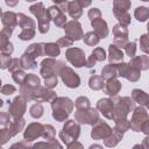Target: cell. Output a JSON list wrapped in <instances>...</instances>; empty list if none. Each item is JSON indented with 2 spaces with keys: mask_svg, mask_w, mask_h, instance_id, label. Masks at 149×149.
<instances>
[{
  "mask_svg": "<svg viewBox=\"0 0 149 149\" xmlns=\"http://www.w3.org/2000/svg\"><path fill=\"white\" fill-rule=\"evenodd\" d=\"M65 66L63 62L55 61L52 58H47L41 63V74L45 80V86L48 88L55 87L57 85V74H59L61 69Z\"/></svg>",
  "mask_w": 149,
  "mask_h": 149,
  "instance_id": "obj_1",
  "label": "cell"
},
{
  "mask_svg": "<svg viewBox=\"0 0 149 149\" xmlns=\"http://www.w3.org/2000/svg\"><path fill=\"white\" fill-rule=\"evenodd\" d=\"M73 102L65 97L62 98H56L51 102V108H52V116L57 121H64L73 109Z\"/></svg>",
  "mask_w": 149,
  "mask_h": 149,
  "instance_id": "obj_2",
  "label": "cell"
},
{
  "mask_svg": "<svg viewBox=\"0 0 149 149\" xmlns=\"http://www.w3.org/2000/svg\"><path fill=\"white\" fill-rule=\"evenodd\" d=\"M30 12L37 17L38 20V30L42 34H45L49 30V22L51 20V16L49 14V10H47L42 2H36L33 6H30Z\"/></svg>",
  "mask_w": 149,
  "mask_h": 149,
  "instance_id": "obj_3",
  "label": "cell"
},
{
  "mask_svg": "<svg viewBox=\"0 0 149 149\" xmlns=\"http://www.w3.org/2000/svg\"><path fill=\"white\" fill-rule=\"evenodd\" d=\"M113 101H114V113H113L114 121L126 119L127 114L134 109V101L128 97L118 98Z\"/></svg>",
  "mask_w": 149,
  "mask_h": 149,
  "instance_id": "obj_4",
  "label": "cell"
},
{
  "mask_svg": "<svg viewBox=\"0 0 149 149\" xmlns=\"http://www.w3.org/2000/svg\"><path fill=\"white\" fill-rule=\"evenodd\" d=\"M79 134H80V127H79V125L74 120H69L64 125L63 129L61 130L59 137H61V140L65 144H70V143L74 142L78 139Z\"/></svg>",
  "mask_w": 149,
  "mask_h": 149,
  "instance_id": "obj_5",
  "label": "cell"
},
{
  "mask_svg": "<svg viewBox=\"0 0 149 149\" xmlns=\"http://www.w3.org/2000/svg\"><path fill=\"white\" fill-rule=\"evenodd\" d=\"M118 72H119V76H121L130 81H136L141 77V70H139L130 63L118 64Z\"/></svg>",
  "mask_w": 149,
  "mask_h": 149,
  "instance_id": "obj_6",
  "label": "cell"
},
{
  "mask_svg": "<svg viewBox=\"0 0 149 149\" xmlns=\"http://www.w3.org/2000/svg\"><path fill=\"white\" fill-rule=\"evenodd\" d=\"M76 121L79 123H87V125H94L99 120V113L94 108H87V109H77L74 114Z\"/></svg>",
  "mask_w": 149,
  "mask_h": 149,
  "instance_id": "obj_7",
  "label": "cell"
},
{
  "mask_svg": "<svg viewBox=\"0 0 149 149\" xmlns=\"http://www.w3.org/2000/svg\"><path fill=\"white\" fill-rule=\"evenodd\" d=\"M59 74H61V78L63 80V83L70 87V88H76L79 86L80 84V79H79V76L69 66H63L59 71Z\"/></svg>",
  "mask_w": 149,
  "mask_h": 149,
  "instance_id": "obj_8",
  "label": "cell"
},
{
  "mask_svg": "<svg viewBox=\"0 0 149 149\" xmlns=\"http://www.w3.org/2000/svg\"><path fill=\"white\" fill-rule=\"evenodd\" d=\"M148 118H149L148 113H147V111L142 106L135 108L133 118L130 120V128L134 132H140L142 129V126L144 125V122L148 121Z\"/></svg>",
  "mask_w": 149,
  "mask_h": 149,
  "instance_id": "obj_9",
  "label": "cell"
},
{
  "mask_svg": "<svg viewBox=\"0 0 149 149\" xmlns=\"http://www.w3.org/2000/svg\"><path fill=\"white\" fill-rule=\"evenodd\" d=\"M65 56H66V59L76 68H81L83 65L86 64L85 54L79 48H69L65 52Z\"/></svg>",
  "mask_w": 149,
  "mask_h": 149,
  "instance_id": "obj_10",
  "label": "cell"
},
{
  "mask_svg": "<svg viewBox=\"0 0 149 149\" xmlns=\"http://www.w3.org/2000/svg\"><path fill=\"white\" fill-rule=\"evenodd\" d=\"M112 133H113V129H112L105 121L98 120V121L93 125V129H92L91 136H92L94 140H100V139L106 140L108 136H111Z\"/></svg>",
  "mask_w": 149,
  "mask_h": 149,
  "instance_id": "obj_11",
  "label": "cell"
},
{
  "mask_svg": "<svg viewBox=\"0 0 149 149\" xmlns=\"http://www.w3.org/2000/svg\"><path fill=\"white\" fill-rule=\"evenodd\" d=\"M56 93L51 90H49L48 87H42V86H37L36 88L33 90L31 93V99L37 101V102H42V101H54L56 99Z\"/></svg>",
  "mask_w": 149,
  "mask_h": 149,
  "instance_id": "obj_12",
  "label": "cell"
},
{
  "mask_svg": "<svg viewBox=\"0 0 149 149\" xmlns=\"http://www.w3.org/2000/svg\"><path fill=\"white\" fill-rule=\"evenodd\" d=\"M65 34L69 38H71L72 41H79L81 37H84L83 30H81V24L77 21V20H72L69 21L65 27H64Z\"/></svg>",
  "mask_w": 149,
  "mask_h": 149,
  "instance_id": "obj_13",
  "label": "cell"
},
{
  "mask_svg": "<svg viewBox=\"0 0 149 149\" xmlns=\"http://www.w3.org/2000/svg\"><path fill=\"white\" fill-rule=\"evenodd\" d=\"M114 33V44H116L118 48H126L128 44V30L126 27L119 24H115L113 28Z\"/></svg>",
  "mask_w": 149,
  "mask_h": 149,
  "instance_id": "obj_14",
  "label": "cell"
},
{
  "mask_svg": "<svg viewBox=\"0 0 149 149\" xmlns=\"http://www.w3.org/2000/svg\"><path fill=\"white\" fill-rule=\"evenodd\" d=\"M97 108L102 113L104 116L107 119L113 120V113H114V101L112 99H100L97 102Z\"/></svg>",
  "mask_w": 149,
  "mask_h": 149,
  "instance_id": "obj_15",
  "label": "cell"
},
{
  "mask_svg": "<svg viewBox=\"0 0 149 149\" xmlns=\"http://www.w3.org/2000/svg\"><path fill=\"white\" fill-rule=\"evenodd\" d=\"M43 129H44V126L38 123V122L30 123L24 132V140L26 141H33V140L37 139L38 136H42Z\"/></svg>",
  "mask_w": 149,
  "mask_h": 149,
  "instance_id": "obj_16",
  "label": "cell"
},
{
  "mask_svg": "<svg viewBox=\"0 0 149 149\" xmlns=\"http://www.w3.org/2000/svg\"><path fill=\"white\" fill-rule=\"evenodd\" d=\"M49 14L51 16V20L54 21V23L57 27H65V22H66V16L65 13H63L56 5H52L51 7H49Z\"/></svg>",
  "mask_w": 149,
  "mask_h": 149,
  "instance_id": "obj_17",
  "label": "cell"
},
{
  "mask_svg": "<svg viewBox=\"0 0 149 149\" xmlns=\"http://www.w3.org/2000/svg\"><path fill=\"white\" fill-rule=\"evenodd\" d=\"M26 111V100L22 99V97H17L15 98V100L13 101L10 108H9V113L14 116V118H21V115L24 113Z\"/></svg>",
  "mask_w": 149,
  "mask_h": 149,
  "instance_id": "obj_18",
  "label": "cell"
},
{
  "mask_svg": "<svg viewBox=\"0 0 149 149\" xmlns=\"http://www.w3.org/2000/svg\"><path fill=\"white\" fill-rule=\"evenodd\" d=\"M91 24L94 29V33L100 37V38H105L108 35V28H107V23L106 21H104L101 17L92 20Z\"/></svg>",
  "mask_w": 149,
  "mask_h": 149,
  "instance_id": "obj_19",
  "label": "cell"
},
{
  "mask_svg": "<svg viewBox=\"0 0 149 149\" xmlns=\"http://www.w3.org/2000/svg\"><path fill=\"white\" fill-rule=\"evenodd\" d=\"M106 59V54H105V50L102 48H95L93 50V52L91 54L90 58L86 61V64L85 66L87 68H91L95 64V62H102Z\"/></svg>",
  "mask_w": 149,
  "mask_h": 149,
  "instance_id": "obj_20",
  "label": "cell"
},
{
  "mask_svg": "<svg viewBox=\"0 0 149 149\" xmlns=\"http://www.w3.org/2000/svg\"><path fill=\"white\" fill-rule=\"evenodd\" d=\"M121 87H122L121 86V83L118 79L113 78V79H109V80L106 81L104 90H105V93L106 94L113 97V95H116L119 93V91L121 90Z\"/></svg>",
  "mask_w": 149,
  "mask_h": 149,
  "instance_id": "obj_21",
  "label": "cell"
},
{
  "mask_svg": "<svg viewBox=\"0 0 149 149\" xmlns=\"http://www.w3.org/2000/svg\"><path fill=\"white\" fill-rule=\"evenodd\" d=\"M130 1H125V0H115L113 2V13L115 16L126 14L128 13V9L130 8Z\"/></svg>",
  "mask_w": 149,
  "mask_h": 149,
  "instance_id": "obj_22",
  "label": "cell"
},
{
  "mask_svg": "<svg viewBox=\"0 0 149 149\" xmlns=\"http://www.w3.org/2000/svg\"><path fill=\"white\" fill-rule=\"evenodd\" d=\"M132 97H133L134 101L140 104V106H148L149 105V95L142 90H139V88L133 90Z\"/></svg>",
  "mask_w": 149,
  "mask_h": 149,
  "instance_id": "obj_23",
  "label": "cell"
},
{
  "mask_svg": "<svg viewBox=\"0 0 149 149\" xmlns=\"http://www.w3.org/2000/svg\"><path fill=\"white\" fill-rule=\"evenodd\" d=\"M108 51H109V57H108V58H109L111 64H114V63H116V62L122 61L123 54H122L121 49L118 48L115 44H111L109 48H108Z\"/></svg>",
  "mask_w": 149,
  "mask_h": 149,
  "instance_id": "obj_24",
  "label": "cell"
},
{
  "mask_svg": "<svg viewBox=\"0 0 149 149\" xmlns=\"http://www.w3.org/2000/svg\"><path fill=\"white\" fill-rule=\"evenodd\" d=\"M116 76H119L118 65H116V64H108V65H106V66L102 69V71H101V77H102L104 79H107V80L113 79V78H115Z\"/></svg>",
  "mask_w": 149,
  "mask_h": 149,
  "instance_id": "obj_25",
  "label": "cell"
},
{
  "mask_svg": "<svg viewBox=\"0 0 149 149\" xmlns=\"http://www.w3.org/2000/svg\"><path fill=\"white\" fill-rule=\"evenodd\" d=\"M17 14H14L13 12H6L2 14V22L5 26H9V28L13 30L14 27L17 24Z\"/></svg>",
  "mask_w": 149,
  "mask_h": 149,
  "instance_id": "obj_26",
  "label": "cell"
},
{
  "mask_svg": "<svg viewBox=\"0 0 149 149\" xmlns=\"http://www.w3.org/2000/svg\"><path fill=\"white\" fill-rule=\"evenodd\" d=\"M17 17H19V26L22 28V30L35 29V22H34L30 17L26 16V15L22 14V13L17 14Z\"/></svg>",
  "mask_w": 149,
  "mask_h": 149,
  "instance_id": "obj_27",
  "label": "cell"
},
{
  "mask_svg": "<svg viewBox=\"0 0 149 149\" xmlns=\"http://www.w3.org/2000/svg\"><path fill=\"white\" fill-rule=\"evenodd\" d=\"M68 12H69L70 16L76 20V19H78V17L81 16V14H83V8H81L80 5L78 3V1H71V2H69Z\"/></svg>",
  "mask_w": 149,
  "mask_h": 149,
  "instance_id": "obj_28",
  "label": "cell"
},
{
  "mask_svg": "<svg viewBox=\"0 0 149 149\" xmlns=\"http://www.w3.org/2000/svg\"><path fill=\"white\" fill-rule=\"evenodd\" d=\"M121 139H122V133L113 129V133L111 134V136H108L106 140H104V143L106 147H115L120 142Z\"/></svg>",
  "mask_w": 149,
  "mask_h": 149,
  "instance_id": "obj_29",
  "label": "cell"
},
{
  "mask_svg": "<svg viewBox=\"0 0 149 149\" xmlns=\"http://www.w3.org/2000/svg\"><path fill=\"white\" fill-rule=\"evenodd\" d=\"M33 149H62V146L58 143L57 140H52L47 142H38L34 144Z\"/></svg>",
  "mask_w": 149,
  "mask_h": 149,
  "instance_id": "obj_30",
  "label": "cell"
},
{
  "mask_svg": "<svg viewBox=\"0 0 149 149\" xmlns=\"http://www.w3.org/2000/svg\"><path fill=\"white\" fill-rule=\"evenodd\" d=\"M20 63H21V66L24 68V69H35L36 68V62H35V58L28 54H23L21 59H20Z\"/></svg>",
  "mask_w": 149,
  "mask_h": 149,
  "instance_id": "obj_31",
  "label": "cell"
},
{
  "mask_svg": "<svg viewBox=\"0 0 149 149\" xmlns=\"http://www.w3.org/2000/svg\"><path fill=\"white\" fill-rule=\"evenodd\" d=\"M88 86L92 90H101L102 87H105L104 78L101 76H92L88 80Z\"/></svg>",
  "mask_w": 149,
  "mask_h": 149,
  "instance_id": "obj_32",
  "label": "cell"
},
{
  "mask_svg": "<svg viewBox=\"0 0 149 149\" xmlns=\"http://www.w3.org/2000/svg\"><path fill=\"white\" fill-rule=\"evenodd\" d=\"M134 15H135V17H136L137 21L144 22L146 20L149 19V8L148 7H143V6L137 7L135 9V12H134Z\"/></svg>",
  "mask_w": 149,
  "mask_h": 149,
  "instance_id": "obj_33",
  "label": "cell"
},
{
  "mask_svg": "<svg viewBox=\"0 0 149 149\" xmlns=\"http://www.w3.org/2000/svg\"><path fill=\"white\" fill-rule=\"evenodd\" d=\"M44 55L50 57H56L59 55V45L56 43H47L44 44Z\"/></svg>",
  "mask_w": 149,
  "mask_h": 149,
  "instance_id": "obj_34",
  "label": "cell"
},
{
  "mask_svg": "<svg viewBox=\"0 0 149 149\" xmlns=\"http://www.w3.org/2000/svg\"><path fill=\"white\" fill-rule=\"evenodd\" d=\"M83 38H84V42H85L87 45H97V44L99 43V40H100V37H99L94 31L86 33Z\"/></svg>",
  "mask_w": 149,
  "mask_h": 149,
  "instance_id": "obj_35",
  "label": "cell"
},
{
  "mask_svg": "<svg viewBox=\"0 0 149 149\" xmlns=\"http://www.w3.org/2000/svg\"><path fill=\"white\" fill-rule=\"evenodd\" d=\"M130 128V121H128L127 119H123V120H118L115 121V130L120 132V133H125L126 130H128Z\"/></svg>",
  "mask_w": 149,
  "mask_h": 149,
  "instance_id": "obj_36",
  "label": "cell"
},
{
  "mask_svg": "<svg viewBox=\"0 0 149 149\" xmlns=\"http://www.w3.org/2000/svg\"><path fill=\"white\" fill-rule=\"evenodd\" d=\"M42 136H43L47 141H52V140H55V139H54V137H55V129H54V127L50 126V125H44V129H43Z\"/></svg>",
  "mask_w": 149,
  "mask_h": 149,
  "instance_id": "obj_37",
  "label": "cell"
},
{
  "mask_svg": "<svg viewBox=\"0 0 149 149\" xmlns=\"http://www.w3.org/2000/svg\"><path fill=\"white\" fill-rule=\"evenodd\" d=\"M74 106L77 107V109H87L90 108V100L86 97H79L76 100Z\"/></svg>",
  "mask_w": 149,
  "mask_h": 149,
  "instance_id": "obj_38",
  "label": "cell"
},
{
  "mask_svg": "<svg viewBox=\"0 0 149 149\" xmlns=\"http://www.w3.org/2000/svg\"><path fill=\"white\" fill-rule=\"evenodd\" d=\"M42 114H43V107H42V105L40 102H37V104H35V105H33L30 107V115L33 118H36V119L41 118Z\"/></svg>",
  "mask_w": 149,
  "mask_h": 149,
  "instance_id": "obj_39",
  "label": "cell"
},
{
  "mask_svg": "<svg viewBox=\"0 0 149 149\" xmlns=\"http://www.w3.org/2000/svg\"><path fill=\"white\" fill-rule=\"evenodd\" d=\"M140 49L149 54V35L144 34L140 37Z\"/></svg>",
  "mask_w": 149,
  "mask_h": 149,
  "instance_id": "obj_40",
  "label": "cell"
},
{
  "mask_svg": "<svg viewBox=\"0 0 149 149\" xmlns=\"http://www.w3.org/2000/svg\"><path fill=\"white\" fill-rule=\"evenodd\" d=\"M13 78H14V80H15L16 83L22 84V83H24V80H26V78H27V74H26L23 71H21V70H15V71L13 72Z\"/></svg>",
  "mask_w": 149,
  "mask_h": 149,
  "instance_id": "obj_41",
  "label": "cell"
},
{
  "mask_svg": "<svg viewBox=\"0 0 149 149\" xmlns=\"http://www.w3.org/2000/svg\"><path fill=\"white\" fill-rule=\"evenodd\" d=\"M34 35H35V29H27V30H22L21 34L19 35V37H20L21 40L26 41V40H30V38H33Z\"/></svg>",
  "mask_w": 149,
  "mask_h": 149,
  "instance_id": "obj_42",
  "label": "cell"
},
{
  "mask_svg": "<svg viewBox=\"0 0 149 149\" xmlns=\"http://www.w3.org/2000/svg\"><path fill=\"white\" fill-rule=\"evenodd\" d=\"M126 50V54L129 56V57H134L135 56V52H136V43L135 42H130L126 45L125 48Z\"/></svg>",
  "mask_w": 149,
  "mask_h": 149,
  "instance_id": "obj_43",
  "label": "cell"
},
{
  "mask_svg": "<svg viewBox=\"0 0 149 149\" xmlns=\"http://www.w3.org/2000/svg\"><path fill=\"white\" fill-rule=\"evenodd\" d=\"M72 42H73V41H72L71 38H69L68 36H65V37H61V38L58 40L57 44L59 45V48H61V47H64V48H65V47H71V45H72Z\"/></svg>",
  "mask_w": 149,
  "mask_h": 149,
  "instance_id": "obj_44",
  "label": "cell"
},
{
  "mask_svg": "<svg viewBox=\"0 0 149 149\" xmlns=\"http://www.w3.org/2000/svg\"><path fill=\"white\" fill-rule=\"evenodd\" d=\"M88 17L91 19V21L95 20V19H99V17H101V13L98 8H91L88 10Z\"/></svg>",
  "mask_w": 149,
  "mask_h": 149,
  "instance_id": "obj_45",
  "label": "cell"
},
{
  "mask_svg": "<svg viewBox=\"0 0 149 149\" xmlns=\"http://www.w3.org/2000/svg\"><path fill=\"white\" fill-rule=\"evenodd\" d=\"M68 149H84V147H83V144L80 142L74 141V142L68 144Z\"/></svg>",
  "mask_w": 149,
  "mask_h": 149,
  "instance_id": "obj_46",
  "label": "cell"
},
{
  "mask_svg": "<svg viewBox=\"0 0 149 149\" xmlns=\"http://www.w3.org/2000/svg\"><path fill=\"white\" fill-rule=\"evenodd\" d=\"M13 92H15V87L14 86H5L2 88V93H5V94H12Z\"/></svg>",
  "mask_w": 149,
  "mask_h": 149,
  "instance_id": "obj_47",
  "label": "cell"
},
{
  "mask_svg": "<svg viewBox=\"0 0 149 149\" xmlns=\"http://www.w3.org/2000/svg\"><path fill=\"white\" fill-rule=\"evenodd\" d=\"M141 132H143L144 134L149 135V120L144 122V125L142 126V129H141Z\"/></svg>",
  "mask_w": 149,
  "mask_h": 149,
  "instance_id": "obj_48",
  "label": "cell"
},
{
  "mask_svg": "<svg viewBox=\"0 0 149 149\" xmlns=\"http://www.w3.org/2000/svg\"><path fill=\"white\" fill-rule=\"evenodd\" d=\"M142 146L144 147V149H149V136H147V137H144V139H143Z\"/></svg>",
  "mask_w": 149,
  "mask_h": 149,
  "instance_id": "obj_49",
  "label": "cell"
},
{
  "mask_svg": "<svg viewBox=\"0 0 149 149\" xmlns=\"http://www.w3.org/2000/svg\"><path fill=\"white\" fill-rule=\"evenodd\" d=\"M78 3L80 5V7H81V8H84V7H86V6H90V5H91V2H90V1H78Z\"/></svg>",
  "mask_w": 149,
  "mask_h": 149,
  "instance_id": "obj_50",
  "label": "cell"
},
{
  "mask_svg": "<svg viewBox=\"0 0 149 149\" xmlns=\"http://www.w3.org/2000/svg\"><path fill=\"white\" fill-rule=\"evenodd\" d=\"M88 149H102V147L100 144H92V146H90Z\"/></svg>",
  "mask_w": 149,
  "mask_h": 149,
  "instance_id": "obj_51",
  "label": "cell"
},
{
  "mask_svg": "<svg viewBox=\"0 0 149 149\" xmlns=\"http://www.w3.org/2000/svg\"><path fill=\"white\" fill-rule=\"evenodd\" d=\"M133 149H144V147H143L142 144H135V146L133 147Z\"/></svg>",
  "mask_w": 149,
  "mask_h": 149,
  "instance_id": "obj_52",
  "label": "cell"
},
{
  "mask_svg": "<svg viewBox=\"0 0 149 149\" xmlns=\"http://www.w3.org/2000/svg\"><path fill=\"white\" fill-rule=\"evenodd\" d=\"M147 28H148V35H149V22H148V27Z\"/></svg>",
  "mask_w": 149,
  "mask_h": 149,
  "instance_id": "obj_53",
  "label": "cell"
},
{
  "mask_svg": "<svg viewBox=\"0 0 149 149\" xmlns=\"http://www.w3.org/2000/svg\"><path fill=\"white\" fill-rule=\"evenodd\" d=\"M26 149H33V148H26Z\"/></svg>",
  "mask_w": 149,
  "mask_h": 149,
  "instance_id": "obj_54",
  "label": "cell"
},
{
  "mask_svg": "<svg viewBox=\"0 0 149 149\" xmlns=\"http://www.w3.org/2000/svg\"><path fill=\"white\" fill-rule=\"evenodd\" d=\"M148 108H149V105H148Z\"/></svg>",
  "mask_w": 149,
  "mask_h": 149,
  "instance_id": "obj_55",
  "label": "cell"
}]
</instances>
